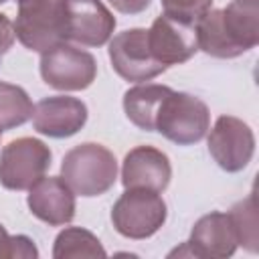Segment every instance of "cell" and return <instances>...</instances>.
<instances>
[{
	"label": "cell",
	"mask_w": 259,
	"mask_h": 259,
	"mask_svg": "<svg viewBox=\"0 0 259 259\" xmlns=\"http://www.w3.org/2000/svg\"><path fill=\"white\" fill-rule=\"evenodd\" d=\"M14 40H16L14 22L6 14H0V61L10 51V47L14 45Z\"/></svg>",
	"instance_id": "cell-22"
},
{
	"label": "cell",
	"mask_w": 259,
	"mask_h": 259,
	"mask_svg": "<svg viewBox=\"0 0 259 259\" xmlns=\"http://www.w3.org/2000/svg\"><path fill=\"white\" fill-rule=\"evenodd\" d=\"M237 233L229 212L212 210L200 217L192 231L190 239L184 247L170 253L172 255H190V257H208V259H225L237 251Z\"/></svg>",
	"instance_id": "cell-10"
},
{
	"label": "cell",
	"mask_w": 259,
	"mask_h": 259,
	"mask_svg": "<svg viewBox=\"0 0 259 259\" xmlns=\"http://www.w3.org/2000/svg\"><path fill=\"white\" fill-rule=\"evenodd\" d=\"M148 47L152 57L166 69L170 65H182L198 51L196 30L190 24L160 14L148 28Z\"/></svg>",
	"instance_id": "cell-11"
},
{
	"label": "cell",
	"mask_w": 259,
	"mask_h": 259,
	"mask_svg": "<svg viewBox=\"0 0 259 259\" xmlns=\"http://www.w3.org/2000/svg\"><path fill=\"white\" fill-rule=\"evenodd\" d=\"M115 30V16L101 0H69L65 40L103 47Z\"/></svg>",
	"instance_id": "cell-12"
},
{
	"label": "cell",
	"mask_w": 259,
	"mask_h": 259,
	"mask_svg": "<svg viewBox=\"0 0 259 259\" xmlns=\"http://www.w3.org/2000/svg\"><path fill=\"white\" fill-rule=\"evenodd\" d=\"M105 249L101 247L99 239L81 227H67L63 229L53 245V257L55 259H79V257H105Z\"/></svg>",
	"instance_id": "cell-17"
},
{
	"label": "cell",
	"mask_w": 259,
	"mask_h": 259,
	"mask_svg": "<svg viewBox=\"0 0 259 259\" xmlns=\"http://www.w3.org/2000/svg\"><path fill=\"white\" fill-rule=\"evenodd\" d=\"M162 14L194 26L206 10L212 8V0H160Z\"/></svg>",
	"instance_id": "cell-20"
},
{
	"label": "cell",
	"mask_w": 259,
	"mask_h": 259,
	"mask_svg": "<svg viewBox=\"0 0 259 259\" xmlns=\"http://www.w3.org/2000/svg\"><path fill=\"white\" fill-rule=\"evenodd\" d=\"M28 208L30 212L51 225H69L75 217V192L61 176H42L28 188Z\"/></svg>",
	"instance_id": "cell-14"
},
{
	"label": "cell",
	"mask_w": 259,
	"mask_h": 259,
	"mask_svg": "<svg viewBox=\"0 0 259 259\" xmlns=\"http://www.w3.org/2000/svg\"><path fill=\"white\" fill-rule=\"evenodd\" d=\"M172 178L168 156L154 146H138L130 150L121 164L123 188H148L164 192Z\"/></svg>",
	"instance_id": "cell-15"
},
{
	"label": "cell",
	"mask_w": 259,
	"mask_h": 259,
	"mask_svg": "<svg viewBox=\"0 0 259 259\" xmlns=\"http://www.w3.org/2000/svg\"><path fill=\"white\" fill-rule=\"evenodd\" d=\"M61 178L79 196H101L115 184L117 160L105 146L85 142L65 154Z\"/></svg>",
	"instance_id": "cell-2"
},
{
	"label": "cell",
	"mask_w": 259,
	"mask_h": 259,
	"mask_svg": "<svg viewBox=\"0 0 259 259\" xmlns=\"http://www.w3.org/2000/svg\"><path fill=\"white\" fill-rule=\"evenodd\" d=\"M208 127L210 113L206 103L184 91H170L156 117V132L178 146L200 142Z\"/></svg>",
	"instance_id": "cell-5"
},
{
	"label": "cell",
	"mask_w": 259,
	"mask_h": 259,
	"mask_svg": "<svg viewBox=\"0 0 259 259\" xmlns=\"http://www.w3.org/2000/svg\"><path fill=\"white\" fill-rule=\"evenodd\" d=\"M168 208L160 192L148 188H125L111 208L115 231L134 241L152 237L166 223Z\"/></svg>",
	"instance_id": "cell-4"
},
{
	"label": "cell",
	"mask_w": 259,
	"mask_h": 259,
	"mask_svg": "<svg viewBox=\"0 0 259 259\" xmlns=\"http://www.w3.org/2000/svg\"><path fill=\"white\" fill-rule=\"evenodd\" d=\"M34 105L28 93L12 83L0 81V127L2 132L14 130L32 117Z\"/></svg>",
	"instance_id": "cell-18"
},
{
	"label": "cell",
	"mask_w": 259,
	"mask_h": 259,
	"mask_svg": "<svg viewBox=\"0 0 259 259\" xmlns=\"http://www.w3.org/2000/svg\"><path fill=\"white\" fill-rule=\"evenodd\" d=\"M229 217L233 221L235 233H237V243L245 247L249 253H257L259 245V233H257V204H255V194L251 192L245 200L237 202L231 210Z\"/></svg>",
	"instance_id": "cell-19"
},
{
	"label": "cell",
	"mask_w": 259,
	"mask_h": 259,
	"mask_svg": "<svg viewBox=\"0 0 259 259\" xmlns=\"http://www.w3.org/2000/svg\"><path fill=\"white\" fill-rule=\"evenodd\" d=\"M208 152L225 172H241L255 154L253 130L235 115H221L208 134Z\"/></svg>",
	"instance_id": "cell-9"
},
{
	"label": "cell",
	"mask_w": 259,
	"mask_h": 259,
	"mask_svg": "<svg viewBox=\"0 0 259 259\" xmlns=\"http://www.w3.org/2000/svg\"><path fill=\"white\" fill-rule=\"evenodd\" d=\"M109 61L121 79L134 83L152 81L166 71V67L158 63L150 53L146 28H130L117 32L109 40Z\"/></svg>",
	"instance_id": "cell-8"
},
{
	"label": "cell",
	"mask_w": 259,
	"mask_h": 259,
	"mask_svg": "<svg viewBox=\"0 0 259 259\" xmlns=\"http://www.w3.org/2000/svg\"><path fill=\"white\" fill-rule=\"evenodd\" d=\"M121 14H140L144 12L152 0H107Z\"/></svg>",
	"instance_id": "cell-23"
},
{
	"label": "cell",
	"mask_w": 259,
	"mask_h": 259,
	"mask_svg": "<svg viewBox=\"0 0 259 259\" xmlns=\"http://www.w3.org/2000/svg\"><path fill=\"white\" fill-rule=\"evenodd\" d=\"M87 121V105L69 95H51L40 99L32 111V125L49 138H71Z\"/></svg>",
	"instance_id": "cell-13"
},
{
	"label": "cell",
	"mask_w": 259,
	"mask_h": 259,
	"mask_svg": "<svg viewBox=\"0 0 259 259\" xmlns=\"http://www.w3.org/2000/svg\"><path fill=\"white\" fill-rule=\"evenodd\" d=\"M16 4L14 32L22 47L45 53L59 42H67L69 0H16Z\"/></svg>",
	"instance_id": "cell-3"
},
{
	"label": "cell",
	"mask_w": 259,
	"mask_h": 259,
	"mask_svg": "<svg viewBox=\"0 0 259 259\" xmlns=\"http://www.w3.org/2000/svg\"><path fill=\"white\" fill-rule=\"evenodd\" d=\"M51 148L36 138H18L0 152V184L6 190H28L51 168Z\"/></svg>",
	"instance_id": "cell-7"
},
{
	"label": "cell",
	"mask_w": 259,
	"mask_h": 259,
	"mask_svg": "<svg viewBox=\"0 0 259 259\" xmlns=\"http://www.w3.org/2000/svg\"><path fill=\"white\" fill-rule=\"evenodd\" d=\"M170 91L168 85L158 83H142L127 89L123 93V111L127 119L144 132H156L158 111Z\"/></svg>",
	"instance_id": "cell-16"
},
{
	"label": "cell",
	"mask_w": 259,
	"mask_h": 259,
	"mask_svg": "<svg viewBox=\"0 0 259 259\" xmlns=\"http://www.w3.org/2000/svg\"><path fill=\"white\" fill-rule=\"evenodd\" d=\"M0 136H2V127H0Z\"/></svg>",
	"instance_id": "cell-25"
},
{
	"label": "cell",
	"mask_w": 259,
	"mask_h": 259,
	"mask_svg": "<svg viewBox=\"0 0 259 259\" xmlns=\"http://www.w3.org/2000/svg\"><path fill=\"white\" fill-rule=\"evenodd\" d=\"M38 249L26 235H8L0 225V259H36Z\"/></svg>",
	"instance_id": "cell-21"
},
{
	"label": "cell",
	"mask_w": 259,
	"mask_h": 259,
	"mask_svg": "<svg viewBox=\"0 0 259 259\" xmlns=\"http://www.w3.org/2000/svg\"><path fill=\"white\" fill-rule=\"evenodd\" d=\"M4 2H8V0H0V4H4Z\"/></svg>",
	"instance_id": "cell-24"
},
{
	"label": "cell",
	"mask_w": 259,
	"mask_h": 259,
	"mask_svg": "<svg viewBox=\"0 0 259 259\" xmlns=\"http://www.w3.org/2000/svg\"><path fill=\"white\" fill-rule=\"evenodd\" d=\"M194 30L202 53L235 59L259 42V0H231L225 8H210Z\"/></svg>",
	"instance_id": "cell-1"
},
{
	"label": "cell",
	"mask_w": 259,
	"mask_h": 259,
	"mask_svg": "<svg viewBox=\"0 0 259 259\" xmlns=\"http://www.w3.org/2000/svg\"><path fill=\"white\" fill-rule=\"evenodd\" d=\"M40 77L53 89L81 91L95 81L97 63L91 53L59 42L40 53Z\"/></svg>",
	"instance_id": "cell-6"
}]
</instances>
